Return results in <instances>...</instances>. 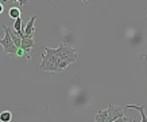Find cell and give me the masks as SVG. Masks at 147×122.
I'll use <instances>...</instances> for the list:
<instances>
[{
    "mask_svg": "<svg viewBox=\"0 0 147 122\" xmlns=\"http://www.w3.org/2000/svg\"><path fill=\"white\" fill-rule=\"evenodd\" d=\"M42 50H43L42 54H40L42 62L39 65V69L43 73H54V74L61 73L59 66H58L57 50L55 48H49V47H43Z\"/></svg>",
    "mask_w": 147,
    "mask_h": 122,
    "instance_id": "obj_1",
    "label": "cell"
},
{
    "mask_svg": "<svg viewBox=\"0 0 147 122\" xmlns=\"http://www.w3.org/2000/svg\"><path fill=\"white\" fill-rule=\"evenodd\" d=\"M57 50V57H58V66H59V70L62 73L63 70L66 69L69 65L74 63L77 61V57L78 54L74 48L71 47L70 44L67 43H61L58 46Z\"/></svg>",
    "mask_w": 147,
    "mask_h": 122,
    "instance_id": "obj_2",
    "label": "cell"
},
{
    "mask_svg": "<svg viewBox=\"0 0 147 122\" xmlns=\"http://www.w3.org/2000/svg\"><path fill=\"white\" fill-rule=\"evenodd\" d=\"M1 28L4 30V38L0 39V44L3 47V52L11 57H16V50L18 47L13 44L12 39H11V35H9V30L7 26H1Z\"/></svg>",
    "mask_w": 147,
    "mask_h": 122,
    "instance_id": "obj_3",
    "label": "cell"
},
{
    "mask_svg": "<svg viewBox=\"0 0 147 122\" xmlns=\"http://www.w3.org/2000/svg\"><path fill=\"white\" fill-rule=\"evenodd\" d=\"M107 122H116V121H131L129 118L124 117V109L117 105L109 103L107 107Z\"/></svg>",
    "mask_w": 147,
    "mask_h": 122,
    "instance_id": "obj_4",
    "label": "cell"
},
{
    "mask_svg": "<svg viewBox=\"0 0 147 122\" xmlns=\"http://www.w3.org/2000/svg\"><path fill=\"white\" fill-rule=\"evenodd\" d=\"M34 46H35L34 36H26L24 34L20 36V48H23V51L26 52V55L31 51V48H34ZM27 58H28V61H30V57H28V55H27Z\"/></svg>",
    "mask_w": 147,
    "mask_h": 122,
    "instance_id": "obj_5",
    "label": "cell"
},
{
    "mask_svg": "<svg viewBox=\"0 0 147 122\" xmlns=\"http://www.w3.org/2000/svg\"><path fill=\"white\" fill-rule=\"evenodd\" d=\"M35 19H36V16H32L31 19L27 22L26 27L23 28V34L26 35V36H34V35H35V27H34Z\"/></svg>",
    "mask_w": 147,
    "mask_h": 122,
    "instance_id": "obj_6",
    "label": "cell"
},
{
    "mask_svg": "<svg viewBox=\"0 0 147 122\" xmlns=\"http://www.w3.org/2000/svg\"><path fill=\"white\" fill-rule=\"evenodd\" d=\"M124 109H135V110H138L139 113H140V115H142L140 121H142V122H147V115L144 114V106H136V105H127V106H124Z\"/></svg>",
    "mask_w": 147,
    "mask_h": 122,
    "instance_id": "obj_7",
    "label": "cell"
},
{
    "mask_svg": "<svg viewBox=\"0 0 147 122\" xmlns=\"http://www.w3.org/2000/svg\"><path fill=\"white\" fill-rule=\"evenodd\" d=\"M13 30L16 31V34L19 36H22L23 35V26H22V16H19L15 19V22H13Z\"/></svg>",
    "mask_w": 147,
    "mask_h": 122,
    "instance_id": "obj_8",
    "label": "cell"
},
{
    "mask_svg": "<svg viewBox=\"0 0 147 122\" xmlns=\"http://www.w3.org/2000/svg\"><path fill=\"white\" fill-rule=\"evenodd\" d=\"M9 30V35H11V39H12V42H13V44L16 46V47H20V36H19L18 34H16V31L15 30H11V28H8Z\"/></svg>",
    "mask_w": 147,
    "mask_h": 122,
    "instance_id": "obj_9",
    "label": "cell"
},
{
    "mask_svg": "<svg viewBox=\"0 0 147 122\" xmlns=\"http://www.w3.org/2000/svg\"><path fill=\"white\" fill-rule=\"evenodd\" d=\"M8 15H9V17L16 19V17L22 16V11H20V8H18V7H11L8 11Z\"/></svg>",
    "mask_w": 147,
    "mask_h": 122,
    "instance_id": "obj_10",
    "label": "cell"
},
{
    "mask_svg": "<svg viewBox=\"0 0 147 122\" xmlns=\"http://www.w3.org/2000/svg\"><path fill=\"white\" fill-rule=\"evenodd\" d=\"M12 119V113L8 111V110H5V111H1L0 114V122H9Z\"/></svg>",
    "mask_w": 147,
    "mask_h": 122,
    "instance_id": "obj_11",
    "label": "cell"
},
{
    "mask_svg": "<svg viewBox=\"0 0 147 122\" xmlns=\"http://www.w3.org/2000/svg\"><path fill=\"white\" fill-rule=\"evenodd\" d=\"M16 57L22 58V57H27V55H26V52L23 51V48H20V47H19L18 50H16ZM27 59H28V58H27Z\"/></svg>",
    "mask_w": 147,
    "mask_h": 122,
    "instance_id": "obj_12",
    "label": "cell"
},
{
    "mask_svg": "<svg viewBox=\"0 0 147 122\" xmlns=\"http://www.w3.org/2000/svg\"><path fill=\"white\" fill-rule=\"evenodd\" d=\"M1 1H3V4H4V3H7V1H9V0H1ZM13 1H18L20 5H26L27 4V0H13Z\"/></svg>",
    "mask_w": 147,
    "mask_h": 122,
    "instance_id": "obj_13",
    "label": "cell"
},
{
    "mask_svg": "<svg viewBox=\"0 0 147 122\" xmlns=\"http://www.w3.org/2000/svg\"><path fill=\"white\" fill-rule=\"evenodd\" d=\"M3 11H4V7H3V1L0 0V13H3Z\"/></svg>",
    "mask_w": 147,
    "mask_h": 122,
    "instance_id": "obj_14",
    "label": "cell"
},
{
    "mask_svg": "<svg viewBox=\"0 0 147 122\" xmlns=\"http://www.w3.org/2000/svg\"><path fill=\"white\" fill-rule=\"evenodd\" d=\"M81 1H84V3H88V1H89V0H81Z\"/></svg>",
    "mask_w": 147,
    "mask_h": 122,
    "instance_id": "obj_15",
    "label": "cell"
}]
</instances>
